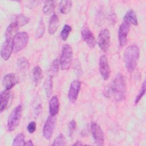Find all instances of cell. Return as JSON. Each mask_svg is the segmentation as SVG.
I'll return each instance as SVG.
<instances>
[{"instance_id":"1","label":"cell","mask_w":146,"mask_h":146,"mask_svg":"<svg viewBox=\"0 0 146 146\" xmlns=\"http://www.w3.org/2000/svg\"><path fill=\"white\" fill-rule=\"evenodd\" d=\"M126 83L124 76L118 73L113 79L111 85V92L112 96L117 102H121L125 99Z\"/></svg>"},{"instance_id":"2","label":"cell","mask_w":146,"mask_h":146,"mask_svg":"<svg viewBox=\"0 0 146 146\" xmlns=\"http://www.w3.org/2000/svg\"><path fill=\"white\" fill-rule=\"evenodd\" d=\"M140 56V49L136 45L128 46L124 53V62L127 70L133 72L137 67Z\"/></svg>"},{"instance_id":"3","label":"cell","mask_w":146,"mask_h":146,"mask_svg":"<svg viewBox=\"0 0 146 146\" xmlns=\"http://www.w3.org/2000/svg\"><path fill=\"white\" fill-rule=\"evenodd\" d=\"M73 52L70 44H65L63 46L60 58V64L62 70H68L71 66L72 60Z\"/></svg>"},{"instance_id":"4","label":"cell","mask_w":146,"mask_h":146,"mask_svg":"<svg viewBox=\"0 0 146 146\" xmlns=\"http://www.w3.org/2000/svg\"><path fill=\"white\" fill-rule=\"evenodd\" d=\"M22 113V107L19 105L15 107L11 111L7 123L8 131H13L19 125Z\"/></svg>"},{"instance_id":"5","label":"cell","mask_w":146,"mask_h":146,"mask_svg":"<svg viewBox=\"0 0 146 146\" xmlns=\"http://www.w3.org/2000/svg\"><path fill=\"white\" fill-rule=\"evenodd\" d=\"M29 41V35L25 31L18 33L13 41V51L18 52L24 49Z\"/></svg>"},{"instance_id":"6","label":"cell","mask_w":146,"mask_h":146,"mask_svg":"<svg viewBox=\"0 0 146 146\" xmlns=\"http://www.w3.org/2000/svg\"><path fill=\"white\" fill-rule=\"evenodd\" d=\"M111 42V35L110 31L107 29L101 30L98 35V44L99 47L104 52L107 51Z\"/></svg>"},{"instance_id":"7","label":"cell","mask_w":146,"mask_h":146,"mask_svg":"<svg viewBox=\"0 0 146 146\" xmlns=\"http://www.w3.org/2000/svg\"><path fill=\"white\" fill-rule=\"evenodd\" d=\"M56 123V119L55 116L50 115L47 117L43 128V136L45 139L49 140L51 138L55 129Z\"/></svg>"},{"instance_id":"8","label":"cell","mask_w":146,"mask_h":146,"mask_svg":"<svg viewBox=\"0 0 146 146\" xmlns=\"http://www.w3.org/2000/svg\"><path fill=\"white\" fill-rule=\"evenodd\" d=\"M91 131L95 143L98 145H103L104 141V134L102 128L96 123H92Z\"/></svg>"},{"instance_id":"9","label":"cell","mask_w":146,"mask_h":146,"mask_svg":"<svg viewBox=\"0 0 146 146\" xmlns=\"http://www.w3.org/2000/svg\"><path fill=\"white\" fill-rule=\"evenodd\" d=\"M99 70L102 78L105 80H108L110 76L111 71L108 58L105 55H102L100 57L99 62Z\"/></svg>"},{"instance_id":"10","label":"cell","mask_w":146,"mask_h":146,"mask_svg":"<svg viewBox=\"0 0 146 146\" xmlns=\"http://www.w3.org/2000/svg\"><path fill=\"white\" fill-rule=\"evenodd\" d=\"M81 82L78 79H75L71 82L68 92V98L70 102L72 103L76 102L78 97Z\"/></svg>"},{"instance_id":"11","label":"cell","mask_w":146,"mask_h":146,"mask_svg":"<svg viewBox=\"0 0 146 146\" xmlns=\"http://www.w3.org/2000/svg\"><path fill=\"white\" fill-rule=\"evenodd\" d=\"M81 36L83 40L91 48L95 47L96 44L95 38L92 31L87 25L83 26L81 30Z\"/></svg>"},{"instance_id":"12","label":"cell","mask_w":146,"mask_h":146,"mask_svg":"<svg viewBox=\"0 0 146 146\" xmlns=\"http://www.w3.org/2000/svg\"><path fill=\"white\" fill-rule=\"evenodd\" d=\"M130 29V25L123 21L118 30V39L120 46H124L127 42V36Z\"/></svg>"},{"instance_id":"13","label":"cell","mask_w":146,"mask_h":146,"mask_svg":"<svg viewBox=\"0 0 146 146\" xmlns=\"http://www.w3.org/2000/svg\"><path fill=\"white\" fill-rule=\"evenodd\" d=\"M19 83L18 77L14 74L10 73L5 75L2 80L5 90H10L14 86Z\"/></svg>"},{"instance_id":"14","label":"cell","mask_w":146,"mask_h":146,"mask_svg":"<svg viewBox=\"0 0 146 146\" xmlns=\"http://www.w3.org/2000/svg\"><path fill=\"white\" fill-rule=\"evenodd\" d=\"M13 40L5 39V41L3 43L1 49V57L5 60H8L13 51Z\"/></svg>"},{"instance_id":"15","label":"cell","mask_w":146,"mask_h":146,"mask_svg":"<svg viewBox=\"0 0 146 146\" xmlns=\"http://www.w3.org/2000/svg\"><path fill=\"white\" fill-rule=\"evenodd\" d=\"M19 27V25L15 22L11 23L7 26L6 30V31L5 33V39L13 40L14 36L18 33Z\"/></svg>"},{"instance_id":"16","label":"cell","mask_w":146,"mask_h":146,"mask_svg":"<svg viewBox=\"0 0 146 146\" xmlns=\"http://www.w3.org/2000/svg\"><path fill=\"white\" fill-rule=\"evenodd\" d=\"M10 98V91L8 90L2 91L0 94L1 112L5 111L8 107Z\"/></svg>"},{"instance_id":"17","label":"cell","mask_w":146,"mask_h":146,"mask_svg":"<svg viewBox=\"0 0 146 146\" xmlns=\"http://www.w3.org/2000/svg\"><path fill=\"white\" fill-rule=\"evenodd\" d=\"M59 25V21L58 15L54 13L49 20L48 31V33L51 35H53L56 33Z\"/></svg>"},{"instance_id":"18","label":"cell","mask_w":146,"mask_h":146,"mask_svg":"<svg viewBox=\"0 0 146 146\" xmlns=\"http://www.w3.org/2000/svg\"><path fill=\"white\" fill-rule=\"evenodd\" d=\"M59 102L56 95L53 96L49 102V113L51 116L56 115L59 110Z\"/></svg>"},{"instance_id":"19","label":"cell","mask_w":146,"mask_h":146,"mask_svg":"<svg viewBox=\"0 0 146 146\" xmlns=\"http://www.w3.org/2000/svg\"><path fill=\"white\" fill-rule=\"evenodd\" d=\"M124 22L128 23L129 25H133L137 26L138 24V21L137 19V17L135 12L132 10L129 9L125 14L124 17Z\"/></svg>"},{"instance_id":"20","label":"cell","mask_w":146,"mask_h":146,"mask_svg":"<svg viewBox=\"0 0 146 146\" xmlns=\"http://www.w3.org/2000/svg\"><path fill=\"white\" fill-rule=\"evenodd\" d=\"M72 7V1H61L59 4V10L61 13L63 14H68Z\"/></svg>"},{"instance_id":"21","label":"cell","mask_w":146,"mask_h":146,"mask_svg":"<svg viewBox=\"0 0 146 146\" xmlns=\"http://www.w3.org/2000/svg\"><path fill=\"white\" fill-rule=\"evenodd\" d=\"M43 88L47 97L50 96L52 91V76L49 75L45 80L43 84Z\"/></svg>"},{"instance_id":"22","label":"cell","mask_w":146,"mask_h":146,"mask_svg":"<svg viewBox=\"0 0 146 146\" xmlns=\"http://www.w3.org/2000/svg\"><path fill=\"white\" fill-rule=\"evenodd\" d=\"M33 78L36 85L40 82L42 78V70L39 66H35L33 70Z\"/></svg>"},{"instance_id":"23","label":"cell","mask_w":146,"mask_h":146,"mask_svg":"<svg viewBox=\"0 0 146 146\" xmlns=\"http://www.w3.org/2000/svg\"><path fill=\"white\" fill-rule=\"evenodd\" d=\"M56 6V2L55 1H47L44 2L43 11L45 14H49L51 13Z\"/></svg>"},{"instance_id":"24","label":"cell","mask_w":146,"mask_h":146,"mask_svg":"<svg viewBox=\"0 0 146 146\" xmlns=\"http://www.w3.org/2000/svg\"><path fill=\"white\" fill-rule=\"evenodd\" d=\"M14 22L17 23L20 27V26H25V25L28 23L29 22V19L28 17H26L23 14H21L15 17Z\"/></svg>"},{"instance_id":"25","label":"cell","mask_w":146,"mask_h":146,"mask_svg":"<svg viewBox=\"0 0 146 146\" xmlns=\"http://www.w3.org/2000/svg\"><path fill=\"white\" fill-rule=\"evenodd\" d=\"M17 66L20 70L26 71L29 67V63L25 58L21 57L18 59Z\"/></svg>"},{"instance_id":"26","label":"cell","mask_w":146,"mask_h":146,"mask_svg":"<svg viewBox=\"0 0 146 146\" xmlns=\"http://www.w3.org/2000/svg\"><path fill=\"white\" fill-rule=\"evenodd\" d=\"M44 30H45V27H44V22L43 19L41 18L39 22L37 29L36 30V33H35L36 38L38 39L42 38L44 35Z\"/></svg>"},{"instance_id":"27","label":"cell","mask_w":146,"mask_h":146,"mask_svg":"<svg viewBox=\"0 0 146 146\" xmlns=\"http://www.w3.org/2000/svg\"><path fill=\"white\" fill-rule=\"evenodd\" d=\"M72 30L71 27L68 25H65L60 33V37L63 40H66L68 38L71 31Z\"/></svg>"},{"instance_id":"28","label":"cell","mask_w":146,"mask_h":146,"mask_svg":"<svg viewBox=\"0 0 146 146\" xmlns=\"http://www.w3.org/2000/svg\"><path fill=\"white\" fill-rule=\"evenodd\" d=\"M25 135L20 133L18 134L14 138L13 145H25Z\"/></svg>"},{"instance_id":"29","label":"cell","mask_w":146,"mask_h":146,"mask_svg":"<svg viewBox=\"0 0 146 146\" xmlns=\"http://www.w3.org/2000/svg\"><path fill=\"white\" fill-rule=\"evenodd\" d=\"M59 71V62L57 59H55L50 66V68L49 70L50 75L53 76L55 74L58 73Z\"/></svg>"},{"instance_id":"30","label":"cell","mask_w":146,"mask_h":146,"mask_svg":"<svg viewBox=\"0 0 146 146\" xmlns=\"http://www.w3.org/2000/svg\"><path fill=\"white\" fill-rule=\"evenodd\" d=\"M66 139L64 136L63 134H60L59 136L56 137V138L54 140L53 143L52 144V146H57V145H64L66 144Z\"/></svg>"},{"instance_id":"31","label":"cell","mask_w":146,"mask_h":146,"mask_svg":"<svg viewBox=\"0 0 146 146\" xmlns=\"http://www.w3.org/2000/svg\"><path fill=\"white\" fill-rule=\"evenodd\" d=\"M145 92V80L143 82L141 88L139 92V94H137V95L136 97V99L135 100V104H137L140 100H141V99L143 98V96L144 95Z\"/></svg>"},{"instance_id":"32","label":"cell","mask_w":146,"mask_h":146,"mask_svg":"<svg viewBox=\"0 0 146 146\" xmlns=\"http://www.w3.org/2000/svg\"><path fill=\"white\" fill-rule=\"evenodd\" d=\"M76 123L75 122V121L74 120H72L70 121V122L69 123V125H68V130H69V135L70 136H72L74 131L76 129Z\"/></svg>"},{"instance_id":"33","label":"cell","mask_w":146,"mask_h":146,"mask_svg":"<svg viewBox=\"0 0 146 146\" xmlns=\"http://www.w3.org/2000/svg\"><path fill=\"white\" fill-rule=\"evenodd\" d=\"M27 129L30 133H33L36 130V123L35 121H31L27 125Z\"/></svg>"},{"instance_id":"34","label":"cell","mask_w":146,"mask_h":146,"mask_svg":"<svg viewBox=\"0 0 146 146\" xmlns=\"http://www.w3.org/2000/svg\"><path fill=\"white\" fill-rule=\"evenodd\" d=\"M41 109H42V106L39 104L36 106V107L35 108V109L34 110V115H35V117H38V116L40 114V111H41Z\"/></svg>"},{"instance_id":"35","label":"cell","mask_w":146,"mask_h":146,"mask_svg":"<svg viewBox=\"0 0 146 146\" xmlns=\"http://www.w3.org/2000/svg\"><path fill=\"white\" fill-rule=\"evenodd\" d=\"M34 144L33 143V141L31 140H29L27 141H26L25 142V145H29V146H31V145H33Z\"/></svg>"},{"instance_id":"36","label":"cell","mask_w":146,"mask_h":146,"mask_svg":"<svg viewBox=\"0 0 146 146\" xmlns=\"http://www.w3.org/2000/svg\"><path fill=\"white\" fill-rule=\"evenodd\" d=\"M73 145H83V144H82L80 141H76V143H74Z\"/></svg>"}]
</instances>
